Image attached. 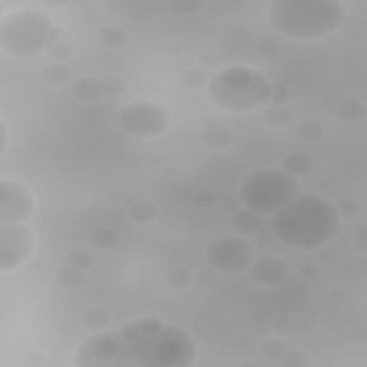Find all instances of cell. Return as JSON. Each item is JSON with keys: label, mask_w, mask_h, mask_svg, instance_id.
<instances>
[{"label": "cell", "mask_w": 367, "mask_h": 367, "mask_svg": "<svg viewBox=\"0 0 367 367\" xmlns=\"http://www.w3.org/2000/svg\"><path fill=\"white\" fill-rule=\"evenodd\" d=\"M341 230L339 207L324 195L302 192L292 204L270 218V233L292 250H322L336 241Z\"/></svg>", "instance_id": "6da1fadb"}, {"label": "cell", "mask_w": 367, "mask_h": 367, "mask_svg": "<svg viewBox=\"0 0 367 367\" xmlns=\"http://www.w3.org/2000/svg\"><path fill=\"white\" fill-rule=\"evenodd\" d=\"M135 367H195L198 344L190 330L158 316H138L121 327Z\"/></svg>", "instance_id": "7a4b0ae2"}, {"label": "cell", "mask_w": 367, "mask_h": 367, "mask_svg": "<svg viewBox=\"0 0 367 367\" xmlns=\"http://www.w3.org/2000/svg\"><path fill=\"white\" fill-rule=\"evenodd\" d=\"M347 9L339 0H273L267 6V23L275 35L313 43L336 35L344 26Z\"/></svg>", "instance_id": "3957f363"}, {"label": "cell", "mask_w": 367, "mask_h": 367, "mask_svg": "<svg viewBox=\"0 0 367 367\" xmlns=\"http://www.w3.org/2000/svg\"><path fill=\"white\" fill-rule=\"evenodd\" d=\"M273 81L261 69H253L247 63H233L218 69L207 84V98L215 109L230 115H250L270 106Z\"/></svg>", "instance_id": "277c9868"}, {"label": "cell", "mask_w": 367, "mask_h": 367, "mask_svg": "<svg viewBox=\"0 0 367 367\" xmlns=\"http://www.w3.org/2000/svg\"><path fill=\"white\" fill-rule=\"evenodd\" d=\"M60 43V26L40 9H15L0 18V52L9 57H40Z\"/></svg>", "instance_id": "5b68a950"}, {"label": "cell", "mask_w": 367, "mask_h": 367, "mask_svg": "<svg viewBox=\"0 0 367 367\" xmlns=\"http://www.w3.org/2000/svg\"><path fill=\"white\" fill-rule=\"evenodd\" d=\"M302 195V184L287 175L281 167H261L244 175L241 187H239V198L241 207L258 212L261 218H270L275 212H281L287 204H292Z\"/></svg>", "instance_id": "8992f818"}, {"label": "cell", "mask_w": 367, "mask_h": 367, "mask_svg": "<svg viewBox=\"0 0 367 367\" xmlns=\"http://www.w3.org/2000/svg\"><path fill=\"white\" fill-rule=\"evenodd\" d=\"M72 367H135V358L121 330H104L87 333L78 341L72 353Z\"/></svg>", "instance_id": "52a82bcc"}, {"label": "cell", "mask_w": 367, "mask_h": 367, "mask_svg": "<svg viewBox=\"0 0 367 367\" xmlns=\"http://www.w3.org/2000/svg\"><path fill=\"white\" fill-rule=\"evenodd\" d=\"M170 109L155 104V101H129L118 109V126L124 135L138 138V141H150L161 138L170 129Z\"/></svg>", "instance_id": "ba28073f"}, {"label": "cell", "mask_w": 367, "mask_h": 367, "mask_svg": "<svg viewBox=\"0 0 367 367\" xmlns=\"http://www.w3.org/2000/svg\"><path fill=\"white\" fill-rule=\"evenodd\" d=\"M204 258H207V264L215 273H221V275H241L256 261V250H253V241L250 239L236 236V233H224V236H215L207 244Z\"/></svg>", "instance_id": "9c48e42d"}, {"label": "cell", "mask_w": 367, "mask_h": 367, "mask_svg": "<svg viewBox=\"0 0 367 367\" xmlns=\"http://www.w3.org/2000/svg\"><path fill=\"white\" fill-rule=\"evenodd\" d=\"M35 253V233L29 224H0V275L23 267Z\"/></svg>", "instance_id": "30bf717a"}, {"label": "cell", "mask_w": 367, "mask_h": 367, "mask_svg": "<svg viewBox=\"0 0 367 367\" xmlns=\"http://www.w3.org/2000/svg\"><path fill=\"white\" fill-rule=\"evenodd\" d=\"M35 215V195L15 178H0V224H29Z\"/></svg>", "instance_id": "8fae6325"}, {"label": "cell", "mask_w": 367, "mask_h": 367, "mask_svg": "<svg viewBox=\"0 0 367 367\" xmlns=\"http://www.w3.org/2000/svg\"><path fill=\"white\" fill-rule=\"evenodd\" d=\"M250 278L261 287H281L287 278H290V267L284 264V258L278 256H270V253H261L256 256V261L250 264Z\"/></svg>", "instance_id": "7c38bea8"}, {"label": "cell", "mask_w": 367, "mask_h": 367, "mask_svg": "<svg viewBox=\"0 0 367 367\" xmlns=\"http://www.w3.org/2000/svg\"><path fill=\"white\" fill-rule=\"evenodd\" d=\"M201 141H204V146H209V150H230L233 146V141H236V135H233V129L224 124V121H204V126H201Z\"/></svg>", "instance_id": "4fadbf2b"}, {"label": "cell", "mask_w": 367, "mask_h": 367, "mask_svg": "<svg viewBox=\"0 0 367 367\" xmlns=\"http://www.w3.org/2000/svg\"><path fill=\"white\" fill-rule=\"evenodd\" d=\"M264 221H267V218H261L258 212H253V209L241 207V209H236V212L230 215V230H233L236 236L250 239V236H256V233L264 227Z\"/></svg>", "instance_id": "5bb4252c"}, {"label": "cell", "mask_w": 367, "mask_h": 367, "mask_svg": "<svg viewBox=\"0 0 367 367\" xmlns=\"http://www.w3.org/2000/svg\"><path fill=\"white\" fill-rule=\"evenodd\" d=\"M287 175H292L296 181H305V178H310L313 175V170H316V161H313V155L310 153H287L284 158H281V164H278Z\"/></svg>", "instance_id": "9a60e30c"}, {"label": "cell", "mask_w": 367, "mask_h": 367, "mask_svg": "<svg viewBox=\"0 0 367 367\" xmlns=\"http://www.w3.org/2000/svg\"><path fill=\"white\" fill-rule=\"evenodd\" d=\"M69 95L75 98V101H84V104H95V101H104V78H78V81H72L69 87Z\"/></svg>", "instance_id": "2e32d148"}, {"label": "cell", "mask_w": 367, "mask_h": 367, "mask_svg": "<svg viewBox=\"0 0 367 367\" xmlns=\"http://www.w3.org/2000/svg\"><path fill=\"white\" fill-rule=\"evenodd\" d=\"M126 215H129V221H132V224L146 227V224H155V221H158L161 209H158V207H155V201H150V198H138V201H132V204H129Z\"/></svg>", "instance_id": "e0dca14e"}, {"label": "cell", "mask_w": 367, "mask_h": 367, "mask_svg": "<svg viewBox=\"0 0 367 367\" xmlns=\"http://www.w3.org/2000/svg\"><path fill=\"white\" fill-rule=\"evenodd\" d=\"M55 281H57V287H63V290H81V287L89 281V273H87V270H78V267H72V264L66 261V264L57 267Z\"/></svg>", "instance_id": "ac0fdd59"}, {"label": "cell", "mask_w": 367, "mask_h": 367, "mask_svg": "<svg viewBox=\"0 0 367 367\" xmlns=\"http://www.w3.org/2000/svg\"><path fill=\"white\" fill-rule=\"evenodd\" d=\"M98 43L104 49H124V46H129V32L115 23H104V26H98Z\"/></svg>", "instance_id": "d6986e66"}, {"label": "cell", "mask_w": 367, "mask_h": 367, "mask_svg": "<svg viewBox=\"0 0 367 367\" xmlns=\"http://www.w3.org/2000/svg\"><path fill=\"white\" fill-rule=\"evenodd\" d=\"M81 324L87 333H104V330H112V316L104 307H89V310H84Z\"/></svg>", "instance_id": "ffe728a7"}, {"label": "cell", "mask_w": 367, "mask_h": 367, "mask_svg": "<svg viewBox=\"0 0 367 367\" xmlns=\"http://www.w3.org/2000/svg\"><path fill=\"white\" fill-rule=\"evenodd\" d=\"M40 81L46 87H72V69L69 63H49L40 72Z\"/></svg>", "instance_id": "44dd1931"}, {"label": "cell", "mask_w": 367, "mask_h": 367, "mask_svg": "<svg viewBox=\"0 0 367 367\" xmlns=\"http://www.w3.org/2000/svg\"><path fill=\"white\" fill-rule=\"evenodd\" d=\"M164 281H167V287L170 290H190L192 287V281H195V273L190 270V267H184V264H175V267H170L167 273H164Z\"/></svg>", "instance_id": "7402d4cb"}, {"label": "cell", "mask_w": 367, "mask_h": 367, "mask_svg": "<svg viewBox=\"0 0 367 367\" xmlns=\"http://www.w3.org/2000/svg\"><path fill=\"white\" fill-rule=\"evenodd\" d=\"M290 353V344L287 339H278V336H270L261 341V358L270 361V364H281V358Z\"/></svg>", "instance_id": "603a6c76"}, {"label": "cell", "mask_w": 367, "mask_h": 367, "mask_svg": "<svg viewBox=\"0 0 367 367\" xmlns=\"http://www.w3.org/2000/svg\"><path fill=\"white\" fill-rule=\"evenodd\" d=\"M339 118L344 124H361L367 118V104L358 101V98H347V101L339 104Z\"/></svg>", "instance_id": "cb8c5ba5"}, {"label": "cell", "mask_w": 367, "mask_h": 367, "mask_svg": "<svg viewBox=\"0 0 367 367\" xmlns=\"http://www.w3.org/2000/svg\"><path fill=\"white\" fill-rule=\"evenodd\" d=\"M296 135H299L302 141H322L324 124H322L319 118H302V121L296 124Z\"/></svg>", "instance_id": "d4e9b609"}, {"label": "cell", "mask_w": 367, "mask_h": 367, "mask_svg": "<svg viewBox=\"0 0 367 367\" xmlns=\"http://www.w3.org/2000/svg\"><path fill=\"white\" fill-rule=\"evenodd\" d=\"M118 247V233L109 230V227H101V230H92V250L95 253H109Z\"/></svg>", "instance_id": "484cf974"}, {"label": "cell", "mask_w": 367, "mask_h": 367, "mask_svg": "<svg viewBox=\"0 0 367 367\" xmlns=\"http://www.w3.org/2000/svg\"><path fill=\"white\" fill-rule=\"evenodd\" d=\"M299 333V322H296V316H290V313H278L275 319H273V336H278V339H290V336H296Z\"/></svg>", "instance_id": "4316f807"}, {"label": "cell", "mask_w": 367, "mask_h": 367, "mask_svg": "<svg viewBox=\"0 0 367 367\" xmlns=\"http://www.w3.org/2000/svg\"><path fill=\"white\" fill-rule=\"evenodd\" d=\"M181 84H184L187 89H207L209 78H207V72H204V69H184Z\"/></svg>", "instance_id": "83f0119b"}, {"label": "cell", "mask_w": 367, "mask_h": 367, "mask_svg": "<svg viewBox=\"0 0 367 367\" xmlns=\"http://www.w3.org/2000/svg\"><path fill=\"white\" fill-rule=\"evenodd\" d=\"M264 118L270 126H287V124H292V109L290 106H267Z\"/></svg>", "instance_id": "f1b7e54d"}, {"label": "cell", "mask_w": 367, "mask_h": 367, "mask_svg": "<svg viewBox=\"0 0 367 367\" xmlns=\"http://www.w3.org/2000/svg\"><path fill=\"white\" fill-rule=\"evenodd\" d=\"M278 367H310V353L299 350V347H290V353L281 358Z\"/></svg>", "instance_id": "f546056e"}, {"label": "cell", "mask_w": 367, "mask_h": 367, "mask_svg": "<svg viewBox=\"0 0 367 367\" xmlns=\"http://www.w3.org/2000/svg\"><path fill=\"white\" fill-rule=\"evenodd\" d=\"M170 9L175 15H181V18H190V15H198L204 9V4H201V0H172Z\"/></svg>", "instance_id": "4dcf8cb0"}, {"label": "cell", "mask_w": 367, "mask_h": 367, "mask_svg": "<svg viewBox=\"0 0 367 367\" xmlns=\"http://www.w3.org/2000/svg\"><path fill=\"white\" fill-rule=\"evenodd\" d=\"M72 55H75V46H72L69 40H60V43L49 52V60H52V63H69Z\"/></svg>", "instance_id": "1f68e13d"}, {"label": "cell", "mask_w": 367, "mask_h": 367, "mask_svg": "<svg viewBox=\"0 0 367 367\" xmlns=\"http://www.w3.org/2000/svg\"><path fill=\"white\" fill-rule=\"evenodd\" d=\"M253 52H256L258 57L270 60V57H275V55H278V43H275V40H270V38H258V40H256V46H253Z\"/></svg>", "instance_id": "d6a6232c"}, {"label": "cell", "mask_w": 367, "mask_h": 367, "mask_svg": "<svg viewBox=\"0 0 367 367\" xmlns=\"http://www.w3.org/2000/svg\"><path fill=\"white\" fill-rule=\"evenodd\" d=\"M292 95L284 84H273V92H270V106H290Z\"/></svg>", "instance_id": "836d02e7"}, {"label": "cell", "mask_w": 367, "mask_h": 367, "mask_svg": "<svg viewBox=\"0 0 367 367\" xmlns=\"http://www.w3.org/2000/svg\"><path fill=\"white\" fill-rule=\"evenodd\" d=\"M69 264L78 267V270H92V253H84V250H72L69 253Z\"/></svg>", "instance_id": "e575fe53"}, {"label": "cell", "mask_w": 367, "mask_h": 367, "mask_svg": "<svg viewBox=\"0 0 367 367\" xmlns=\"http://www.w3.org/2000/svg\"><path fill=\"white\" fill-rule=\"evenodd\" d=\"M9 143H12L9 118H0V158H6V155H9Z\"/></svg>", "instance_id": "d590c367"}, {"label": "cell", "mask_w": 367, "mask_h": 367, "mask_svg": "<svg viewBox=\"0 0 367 367\" xmlns=\"http://www.w3.org/2000/svg\"><path fill=\"white\" fill-rule=\"evenodd\" d=\"M353 250L356 253H367V221H358L353 230Z\"/></svg>", "instance_id": "8d00e7d4"}, {"label": "cell", "mask_w": 367, "mask_h": 367, "mask_svg": "<svg viewBox=\"0 0 367 367\" xmlns=\"http://www.w3.org/2000/svg\"><path fill=\"white\" fill-rule=\"evenodd\" d=\"M336 207H339V215H341V221H353V218L358 215V204H356L353 198H341V201H339Z\"/></svg>", "instance_id": "74e56055"}, {"label": "cell", "mask_w": 367, "mask_h": 367, "mask_svg": "<svg viewBox=\"0 0 367 367\" xmlns=\"http://www.w3.org/2000/svg\"><path fill=\"white\" fill-rule=\"evenodd\" d=\"M124 78H104V95L106 98H118V95H124Z\"/></svg>", "instance_id": "f35d334b"}, {"label": "cell", "mask_w": 367, "mask_h": 367, "mask_svg": "<svg viewBox=\"0 0 367 367\" xmlns=\"http://www.w3.org/2000/svg\"><path fill=\"white\" fill-rule=\"evenodd\" d=\"M23 367H46V353H40V350H26V353H23Z\"/></svg>", "instance_id": "ab89813d"}, {"label": "cell", "mask_w": 367, "mask_h": 367, "mask_svg": "<svg viewBox=\"0 0 367 367\" xmlns=\"http://www.w3.org/2000/svg\"><path fill=\"white\" fill-rule=\"evenodd\" d=\"M212 201H215V195H212V192H195V204H201V207L207 204V207H209Z\"/></svg>", "instance_id": "60d3db41"}, {"label": "cell", "mask_w": 367, "mask_h": 367, "mask_svg": "<svg viewBox=\"0 0 367 367\" xmlns=\"http://www.w3.org/2000/svg\"><path fill=\"white\" fill-rule=\"evenodd\" d=\"M330 296H333V302H336V305H344V302H347V292H341L339 287L330 292Z\"/></svg>", "instance_id": "b9f144b4"}, {"label": "cell", "mask_w": 367, "mask_h": 367, "mask_svg": "<svg viewBox=\"0 0 367 367\" xmlns=\"http://www.w3.org/2000/svg\"><path fill=\"white\" fill-rule=\"evenodd\" d=\"M299 273H302L305 278H313V275H316V267H313V264H305V267H302Z\"/></svg>", "instance_id": "7bdbcfd3"}, {"label": "cell", "mask_w": 367, "mask_h": 367, "mask_svg": "<svg viewBox=\"0 0 367 367\" xmlns=\"http://www.w3.org/2000/svg\"><path fill=\"white\" fill-rule=\"evenodd\" d=\"M239 367H258V364H256V361H241Z\"/></svg>", "instance_id": "ee69618b"}]
</instances>
